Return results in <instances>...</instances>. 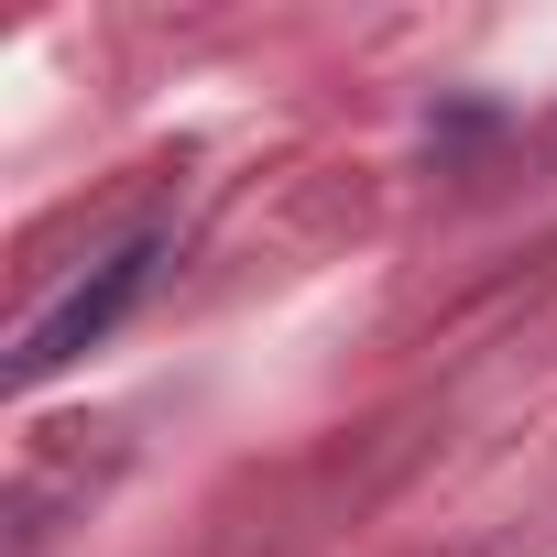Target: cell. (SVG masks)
Wrapping results in <instances>:
<instances>
[{
  "label": "cell",
  "instance_id": "6da1fadb",
  "mask_svg": "<svg viewBox=\"0 0 557 557\" xmlns=\"http://www.w3.org/2000/svg\"><path fill=\"white\" fill-rule=\"evenodd\" d=\"M153 262H164V240H121V251H110V262L88 273V285H66V296H55V307H45V318L23 329V350H12V383L34 394V383H55V372H66L77 350H99V339H110V329H121V318L143 307Z\"/></svg>",
  "mask_w": 557,
  "mask_h": 557
}]
</instances>
